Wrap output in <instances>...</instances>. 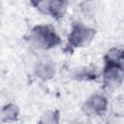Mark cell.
Returning <instances> with one entry per match:
<instances>
[{"label": "cell", "instance_id": "obj_1", "mask_svg": "<svg viewBox=\"0 0 124 124\" xmlns=\"http://www.w3.org/2000/svg\"><path fill=\"white\" fill-rule=\"evenodd\" d=\"M33 39L42 47H50L58 43V37L48 26H39L33 31Z\"/></svg>", "mask_w": 124, "mask_h": 124}, {"label": "cell", "instance_id": "obj_2", "mask_svg": "<svg viewBox=\"0 0 124 124\" xmlns=\"http://www.w3.org/2000/svg\"><path fill=\"white\" fill-rule=\"evenodd\" d=\"M92 31L93 30L88 29V28L83 27V26H77L76 28H74L69 40L75 46L85 45L88 41L91 40V38L93 36Z\"/></svg>", "mask_w": 124, "mask_h": 124}, {"label": "cell", "instance_id": "obj_3", "mask_svg": "<svg viewBox=\"0 0 124 124\" xmlns=\"http://www.w3.org/2000/svg\"><path fill=\"white\" fill-rule=\"evenodd\" d=\"M38 8L47 14H51L53 16H62L66 10V3L62 1H45L39 2Z\"/></svg>", "mask_w": 124, "mask_h": 124}, {"label": "cell", "instance_id": "obj_4", "mask_svg": "<svg viewBox=\"0 0 124 124\" xmlns=\"http://www.w3.org/2000/svg\"><path fill=\"white\" fill-rule=\"evenodd\" d=\"M89 108L93 110V112L100 113L102 110H105L106 108V100L103 97L96 96L92 98L91 103H89Z\"/></svg>", "mask_w": 124, "mask_h": 124}]
</instances>
